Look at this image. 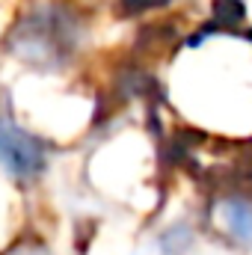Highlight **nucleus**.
Returning a JSON list of instances; mask_svg holds the SVG:
<instances>
[{
  "label": "nucleus",
  "mask_w": 252,
  "mask_h": 255,
  "mask_svg": "<svg viewBox=\"0 0 252 255\" xmlns=\"http://www.w3.org/2000/svg\"><path fill=\"white\" fill-rule=\"evenodd\" d=\"M77 33H80V27L68 12L45 9V12H36L18 24L9 48L21 60L33 65H60L74 51Z\"/></svg>",
  "instance_id": "nucleus-1"
},
{
  "label": "nucleus",
  "mask_w": 252,
  "mask_h": 255,
  "mask_svg": "<svg viewBox=\"0 0 252 255\" xmlns=\"http://www.w3.org/2000/svg\"><path fill=\"white\" fill-rule=\"evenodd\" d=\"M127 12H142V9H154V6H163L169 0H122Z\"/></svg>",
  "instance_id": "nucleus-5"
},
{
  "label": "nucleus",
  "mask_w": 252,
  "mask_h": 255,
  "mask_svg": "<svg viewBox=\"0 0 252 255\" xmlns=\"http://www.w3.org/2000/svg\"><path fill=\"white\" fill-rule=\"evenodd\" d=\"M220 217H223V226L232 232V238L252 250V202L250 199H244V196L223 199L220 202Z\"/></svg>",
  "instance_id": "nucleus-3"
},
{
  "label": "nucleus",
  "mask_w": 252,
  "mask_h": 255,
  "mask_svg": "<svg viewBox=\"0 0 252 255\" xmlns=\"http://www.w3.org/2000/svg\"><path fill=\"white\" fill-rule=\"evenodd\" d=\"M0 166L12 178H36L45 166V151L36 136L9 119H0Z\"/></svg>",
  "instance_id": "nucleus-2"
},
{
  "label": "nucleus",
  "mask_w": 252,
  "mask_h": 255,
  "mask_svg": "<svg viewBox=\"0 0 252 255\" xmlns=\"http://www.w3.org/2000/svg\"><path fill=\"white\" fill-rule=\"evenodd\" d=\"M244 15H247L244 0H214V21L220 27H235L238 21H244Z\"/></svg>",
  "instance_id": "nucleus-4"
}]
</instances>
